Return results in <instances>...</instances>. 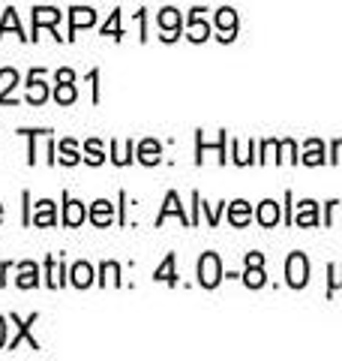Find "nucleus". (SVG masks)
I'll return each instance as SVG.
<instances>
[{
  "mask_svg": "<svg viewBox=\"0 0 342 361\" xmlns=\"http://www.w3.org/2000/svg\"><path fill=\"white\" fill-rule=\"evenodd\" d=\"M216 21H220V27H222V39H232V37H234V25H237L234 9H220Z\"/></svg>",
  "mask_w": 342,
  "mask_h": 361,
  "instance_id": "4",
  "label": "nucleus"
},
{
  "mask_svg": "<svg viewBox=\"0 0 342 361\" xmlns=\"http://www.w3.org/2000/svg\"><path fill=\"white\" fill-rule=\"evenodd\" d=\"M96 21V16H94V9H72V33L78 30V27H90Z\"/></svg>",
  "mask_w": 342,
  "mask_h": 361,
  "instance_id": "11",
  "label": "nucleus"
},
{
  "mask_svg": "<svg viewBox=\"0 0 342 361\" xmlns=\"http://www.w3.org/2000/svg\"><path fill=\"white\" fill-rule=\"evenodd\" d=\"M57 78H61V82H66V85H72V70H61V73H57Z\"/></svg>",
  "mask_w": 342,
  "mask_h": 361,
  "instance_id": "27",
  "label": "nucleus"
},
{
  "mask_svg": "<svg viewBox=\"0 0 342 361\" xmlns=\"http://www.w3.org/2000/svg\"><path fill=\"white\" fill-rule=\"evenodd\" d=\"M246 286H265V274H261V265H249L246 271Z\"/></svg>",
  "mask_w": 342,
  "mask_h": 361,
  "instance_id": "22",
  "label": "nucleus"
},
{
  "mask_svg": "<svg viewBox=\"0 0 342 361\" xmlns=\"http://www.w3.org/2000/svg\"><path fill=\"white\" fill-rule=\"evenodd\" d=\"M298 220L300 226H315V202H300V208H298Z\"/></svg>",
  "mask_w": 342,
  "mask_h": 361,
  "instance_id": "15",
  "label": "nucleus"
},
{
  "mask_svg": "<svg viewBox=\"0 0 342 361\" xmlns=\"http://www.w3.org/2000/svg\"><path fill=\"white\" fill-rule=\"evenodd\" d=\"M102 274H106V277H111V283H118V265L106 262V265H102Z\"/></svg>",
  "mask_w": 342,
  "mask_h": 361,
  "instance_id": "25",
  "label": "nucleus"
},
{
  "mask_svg": "<svg viewBox=\"0 0 342 361\" xmlns=\"http://www.w3.org/2000/svg\"><path fill=\"white\" fill-rule=\"evenodd\" d=\"M246 262H249V265H261L265 259H261V253H249V256H246Z\"/></svg>",
  "mask_w": 342,
  "mask_h": 361,
  "instance_id": "28",
  "label": "nucleus"
},
{
  "mask_svg": "<svg viewBox=\"0 0 342 361\" xmlns=\"http://www.w3.org/2000/svg\"><path fill=\"white\" fill-rule=\"evenodd\" d=\"M277 220H279V205H277V202H261L258 223L261 226H277Z\"/></svg>",
  "mask_w": 342,
  "mask_h": 361,
  "instance_id": "3",
  "label": "nucleus"
},
{
  "mask_svg": "<svg viewBox=\"0 0 342 361\" xmlns=\"http://www.w3.org/2000/svg\"><path fill=\"white\" fill-rule=\"evenodd\" d=\"M156 280H165V283H175V256H168L165 262H163V268L156 271Z\"/></svg>",
  "mask_w": 342,
  "mask_h": 361,
  "instance_id": "19",
  "label": "nucleus"
},
{
  "mask_svg": "<svg viewBox=\"0 0 342 361\" xmlns=\"http://www.w3.org/2000/svg\"><path fill=\"white\" fill-rule=\"evenodd\" d=\"M87 154H90L87 160L94 163V166H99V163H102V148H99V142H87Z\"/></svg>",
  "mask_w": 342,
  "mask_h": 361,
  "instance_id": "24",
  "label": "nucleus"
},
{
  "mask_svg": "<svg viewBox=\"0 0 342 361\" xmlns=\"http://www.w3.org/2000/svg\"><path fill=\"white\" fill-rule=\"evenodd\" d=\"M102 33H114V37H120V30H118V16H111V21L106 25V30Z\"/></svg>",
  "mask_w": 342,
  "mask_h": 361,
  "instance_id": "26",
  "label": "nucleus"
},
{
  "mask_svg": "<svg viewBox=\"0 0 342 361\" xmlns=\"http://www.w3.org/2000/svg\"><path fill=\"white\" fill-rule=\"evenodd\" d=\"M334 154H336L334 160H336V163H342V142H336V145H334Z\"/></svg>",
  "mask_w": 342,
  "mask_h": 361,
  "instance_id": "29",
  "label": "nucleus"
},
{
  "mask_svg": "<svg viewBox=\"0 0 342 361\" xmlns=\"http://www.w3.org/2000/svg\"><path fill=\"white\" fill-rule=\"evenodd\" d=\"M54 97H57V103H61V106H63V103H72V99H75V87L66 85V82H61V87H57Z\"/></svg>",
  "mask_w": 342,
  "mask_h": 361,
  "instance_id": "23",
  "label": "nucleus"
},
{
  "mask_svg": "<svg viewBox=\"0 0 342 361\" xmlns=\"http://www.w3.org/2000/svg\"><path fill=\"white\" fill-rule=\"evenodd\" d=\"M4 337H6V325H4V319H0V346H4Z\"/></svg>",
  "mask_w": 342,
  "mask_h": 361,
  "instance_id": "30",
  "label": "nucleus"
},
{
  "mask_svg": "<svg viewBox=\"0 0 342 361\" xmlns=\"http://www.w3.org/2000/svg\"><path fill=\"white\" fill-rule=\"evenodd\" d=\"M220 277H222V268H220V256L216 253H208V256H201V262H198V280H201V286H216L220 283Z\"/></svg>",
  "mask_w": 342,
  "mask_h": 361,
  "instance_id": "2",
  "label": "nucleus"
},
{
  "mask_svg": "<svg viewBox=\"0 0 342 361\" xmlns=\"http://www.w3.org/2000/svg\"><path fill=\"white\" fill-rule=\"evenodd\" d=\"M37 283H39V277H37V265H33V262H25V265H21L18 286H21V289H30V286H37Z\"/></svg>",
  "mask_w": 342,
  "mask_h": 361,
  "instance_id": "12",
  "label": "nucleus"
},
{
  "mask_svg": "<svg viewBox=\"0 0 342 361\" xmlns=\"http://www.w3.org/2000/svg\"><path fill=\"white\" fill-rule=\"evenodd\" d=\"M156 160H159V145H156V142H151V139H147V142L141 145V163L153 166Z\"/></svg>",
  "mask_w": 342,
  "mask_h": 361,
  "instance_id": "18",
  "label": "nucleus"
},
{
  "mask_svg": "<svg viewBox=\"0 0 342 361\" xmlns=\"http://www.w3.org/2000/svg\"><path fill=\"white\" fill-rule=\"evenodd\" d=\"M285 277H289V283L294 289L306 286V280H310V265H306L303 253H291L289 256V265H285Z\"/></svg>",
  "mask_w": 342,
  "mask_h": 361,
  "instance_id": "1",
  "label": "nucleus"
},
{
  "mask_svg": "<svg viewBox=\"0 0 342 361\" xmlns=\"http://www.w3.org/2000/svg\"><path fill=\"white\" fill-rule=\"evenodd\" d=\"M45 97H49V90H45V85L42 82H37V73L30 75V85H27V99L33 106H39V103H45Z\"/></svg>",
  "mask_w": 342,
  "mask_h": 361,
  "instance_id": "9",
  "label": "nucleus"
},
{
  "mask_svg": "<svg viewBox=\"0 0 342 361\" xmlns=\"http://www.w3.org/2000/svg\"><path fill=\"white\" fill-rule=\"evenodd\" d=\"M90 220H94L96 226H106V223H111V202L99 199L96 205H94V211H90Z\"/></svg>",
  "mask_w": 342,
  "mask_h": 361,
  "instance_id": "8",
  "label": "nucleus"
},
{
  "mask_svg": "<svg viewBox=\"0 0 342 361\" xmlns=\"http://www.w3.org/2000/svg\"><path fill=\"white\" fill-rule=\"evenodd\" d=\"M168 214H177L180 220H186V217H184V208L177 205V196H175V193H168V199H165V208L159 211V223H163V220L168 217Z\"/></svg>",
  "mask_w": 342,
  "mask_h": 361,
  "instance_id": "17",
  "label": "nucleus"
},
{
  "mask_svg": "<svg viewBox=\"0 0 342 361\" xmlns=\"http://www.w3.org/2000/svg\"><path fill=\"white\" fill-rule=\"evenodd\" d=\"M61 160L66 163V166H72V163H78V154H75V145L66 139V142H61Z\"/></svg>",
  "mask_w": 342,
  "mask_h": 361,
  "instance_id": "20",
  "label": "nucleus"
},
{
  "mask_svg": "<svg viewBox=\"0 0 342 361\" xmlns=\"http://www.w3.org/2000/svg\"><path fill=\"white\" fill-rule=\"evenodd\" d=\"M33 223H37V226H51V223H54V205H51L49 199L39 202V205H37V214H33Z\"/></svg>",
  "mask_w": 342,
  "mask_h": 361,
  "instance_id": "10",
  "label": "nucleus"
},
{
  "mask_svg": "<svg viewBox=\"0 0 342 361\" xmlns=\"http://www.w3.org/2000/svg\"><path fill=\"white\" fill-rule=\"evenodd\" d=\"M63 220L70 223V226H78V223H82V220H84V208H82V202H66Z\"/></svg>",
  "mask_w": 342,
  "mask_h": 361,
  "instance_id": "14",
  "label": "nucleus"
},
{
  "mask_svg": "<svg viewBox=\"0 0 342 361\" xmlns=\"http://www.w3.org/2000/svg\"><path fill=\"white\" fill-rule=\"evenodd\" d=\"M201 9H192V25H189V39L192 42H201V39H208V25L201 21Z\"/></svg>",
  "mask_w": 342,
  "mask_h": 361,
  "instance_id": "7",
  "label": "nucleus"
},
{
  "mask_svg": "<svg viewBox=\"0 0 342 361\" xmlns=\"http://www.w3.org/2000/svg\"><path fill=\"white\" fill-rule=\"evenodd\" d=\"M249 217H253V211H249L246 202H234V205H232V220H234V226H246Z\"/></svg>",
  "mask_w": 342,
  "mask_h": 361,
  "instance_id": "16",
  "label": "nucleus"
},
{
  "mask_svg": "<svg viewBox=\"0 0 342 361\" xmlns=\"http://www.w3.org/2000/svg\"><path fill=\"white\" fill-rule=\"evenodd\" d=\"M57 21H61V13H57V9H51V6L33 9V25H37V30H39V25H57Z\"/></svg>",
  "mask_w": 342,
  "mask_h": 361,
  "instance_id": "6",
  "label": "nucleus"
},
{
  "mask_svg": "<svg viewBox=\"0 0 342 361\" xmlns=\"http://www.w3.org/2000/svg\"><path fill=\"white\" fill-rule=\"evenodd\" d=\"M72 283H75V286H90V283H94V271H90V265L78 262V265L72 268Z\"/></svg>",
  "mask_w": 342,
  "mask_h": 361,
  "instance_id": "13",
  "label": "nucleus"
},
{
  "mask_svg": "<svg viewBox=\"0 0 342 361\" xmlns=\"http://www.w3.org/2000/svg\"><path fill=\"white\" fill-rule=\"evenodd\" d=\"M303 160L310 163V166H318V163H322V160H324V157H322V142H310V148H306V157H303Z\"/></svg>",
  "mask_w": 342,
  "mask_h": 361,
  "instance_id": "21",
  "label": "nucleus"
},
{
  "mask_svg": "<svg viewBox=\"0 0 342 361\" xmlns=\"http://www.w3.org/2000/svg\"><path fill=\"white\" fill-rule=\"evenodd\" d=\"M159 25L168 30V37H165V39H175V33H177V27H180L177 9H163V16H159Z\"/></svg>",
  "mask_w": 342,
  "mask_h": 361,
  "instance_id": "5",
  "label": "nucleus"
}]
</instances>
